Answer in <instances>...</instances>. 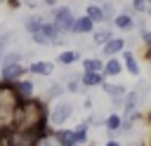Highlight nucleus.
<instances>
[{"instance_id":"1","label":"nucleus","mask_w":151,"mask_h":146,"mask_svg":"<svg viewBox=\"0 0 151 146\" xmlns=\"http://www.w3.org/2000/svg\"><path fill=\"white\" fill-rule=\"evenodd\" d=\"M52 24L57 26L59 33L71 31V26H73V12H71L68 7H59V9L54 12V21H52Z\"/></svg>"},{"instance_id":"2","label":"nucleus","mask_w":151,"mask_h":146,"mask_svg":"<svg viewBox=\"0 0 151 146\" xmlns=\"http://www.w3.org/2000/svg\"><path fill=\"white\" fill-rule=\"evenodd\" d=\"M71 104L68 101H59L57 106H54V111H52V115H50V120H52V125H64L68 118H71Z\"/></svg>"},{"instance_id":"3","label":"nucleus","mask_w":151,"mask_h":146,"mask_svg":"<svg viewBox=\"0 0 151 146\" xmlns=\"http://www.w3.org/2000/svg\"><path fill=\"white\" fill-rule=\"evenodd\" d=\"M104 89L109 92V97H111V101H113L116 108L123 106V101H125V87H120V85H104Z\"/></svg>"},{"instance_id":"4","label":"nucleus","mask_w":151,"mask_h":146,"mask_svg":"<svg viewBox=\"0 0 151 146\" xmlns=\"http://www.w3.org/2000/svg\"><path fill=\"white\" fill-rule=\"evenodd\" d=\"M21 73H24V68H21L17 61L2 66V75H5V80H17V78H21Z\"/></svg>"},{"instance_id":"5","label":"nucleus","mask_w":151,"mask_h":146,"mask_svg":"<svg viewBox=\"0 0 151 146\" xmlns=\"http://www.w3.org/2000/svg\"><path fill=\"white\" fill-rule=\"evenodd\" d=\"M54 71V66L50 64V61H35V64H31V73H38V75H50Z\"/></svg>"},{"instance_id":"6","label":"nucleus","mask_w":151,"mask_h":146,"mask_svg":"<svg viewBox=\"0 0 151 146\" xmlns=\"http://www.w3.org/2000/svg\"><path fill=\"white\" fill-rule=\"evenodd\" d=\"M92 24H94V21H92L90 16H80L78 21H73L71 31H73V33H83V31H90V28H92Z\"/></svg>"},{"instance_id":"7","label":"nucleus","mask_w":151,"mask_h":146,"mask_svg":"<svg viewBox=\"0 0 151 146\" xmlns=\"http://www.w3.org/2000/svg\"><path fill=\"white\" fill-rule=\"evenodd\" d=\"M118 49H123V40H106L104 42V54H116Z\"/></svg>"},{"instance_id":"8","label":"nucleus","mask_w":151,"mask_h":146,"mask_svg":"<svg viewBox=\"0 0 151 146\" xmlns=\"http://www.w3.org/2000/svg\"><path fill=\"white\" fill-rule=\"evenodd\" d=\"M83 82H85V85H99V82H101V75H99L97 71H85Z\"/></svg>"},{"instance_id":"9","label":"nucleus","mask_w":151,"mask_h":146,"mask_svg":"<svg viewBox=\"0 0 151 146\" xmlns=\"http://www.w3.org/2000/svg\"><path fill=\"white\" fill-rule=\"evenodd\" d=\"M87 16H90L92 21H104V12H101V7H97V5H90V7H87Z\"/></svg>"},{"instance_id":"10","label":"nucleus","mask_w":151,"mask_h":146,"mask_svg":"<svg viewBox=\"0 0 151 146\" xmlns=\"http://www.w3.org/2000/svg\"><path fill=\"white\" fill-rule=\"evenodd\" d=\"M73 139H76V144H83L87 139V125H78L73 132Z\"/></svg>"},{"instance_id":"11","label":"nucleus","mask_w":151,"mask_h":146,"mask_svg":"<svg viewBox=\"0 0 151 146\" xmlns=\"http://www.w3.org/2000/svg\"><path fill=\"white\" fill-rule=\"evenodd\" d=\"M123 59H125V64H127L130 73H132V75H137V73H139V68H137V61H134V57H132L130 52H125V54H123Z\"/></svg>"},{"instance_id":"12","label":"nucleus","mask_w":151,"mask_h":146,"mask_svg":"<svg viewBox=\"0 0 151 146\" xmlns=\"http://www.w3.org/2000/svg\"><path fill=\"white\" fill-rule=\"evenodd\" d=\"M76 59H78V52H73V49H68V52H61V54H59V61H61V64H73Z\"/></svg>"},{"instance_id":"13","label":"nucleus","mask_w":151,"mask_h":146,"mask_svg":"<svg viewBox=\"0 0 151 146\" xmlns=\"http://www.w3.org/2000/svg\"><path fill=\"white\" fill-rule=\"evenodd\" d=\"M104 71H106V75H118V73H120V64H118L116 59H111V61L104 66Z\"/></svg>"},{"instance_id":"14","label":"nucleus","mask_w":151,"mask_h":146,"mask_svg":"<svg viewBox=\"0 0 151 146\" xmlns=\"http://www.w3.org/2000/svg\"><path fill=\"white\" fill-rule=\"evenodd\" d=\"M116 26H118V28H130V26H132V19H130L127 14H118V16H116Z\"/></svg>"},{"instance_id":"15","label":"nucleus","mask_w":151,"mask_h":146,"mask_svg":"<svg viewBox=\"0 0 151 146\" xmlns=\"http://www.w3.org/2000/svg\"><path fill=\"white\" fill-rule=\"evenodd\" d=\"M106 40H111V31H99V33H94V42H97V45H101V42H106Z\"/></svg>"},{"instance_id":"16","label":"nucleus","mask_w":151,"mask_h":146,"mask_svg":"<svg viewBox=\"0 0 151 146\" xmlns=\"http://www.w3.org/2000/svg\"><path fill=\"white\" fill-rule=\"evenodd\" d=\"M83 68H85V71H99V68H101V64H99V61H94V59H87V61H83Z\"/></svg>"},{"instance_id":"17","label":"nucleus","mask_w":151,"mask_h":146,"mask_svg":"<svg viewBox=\"0 0 151 146\" xmlns=\"http://www.w3.org/2000/svg\"><path fill=\"white\" fill-rule=\"evenodd\" d=\"M19 92H21L24 97H31V94H33V82H21V85H19Z\"/></svg>"},{"instance_id":"18","label":"nucleus","mask_w":151,"mask_h":146,"mask_svg":"<svg viewBox=\"0 0 151 146\" xmlns=\"http://www.w3.org/2000/svg\"><path fill=\"white\" fill-rule=\"evenodd\" d=\"M59 94H61V85H52V87L47 89V97H50V99H54V97H59Z\"/></svg>"},{"instance_id":"19","label":"nucleus","mask_w":151,"mask_h":146,"mask_svg":"<svg viewBox=\"0 0 151 146\" xmlns=\"http://www.w3.org/2000/svg\"><path fill=\"white\" fill-rule=\"evenodd\" d=\"M118 125H120V120H118V115H111V118L106 120V127H109V130H116Z\"/></svg>"},{"instance_id":"20","label":"nucleus","mask_w":151,"mask_h":146,"mask_svg":"<svg viewBox=\"0 0 151 146\" xmlns=\"http://www.w3.org/2000/svg\"><path fill=\"white\" fill-rule=\"evenodd\" d=\"M14 61H19V52H7L5 64H14Z\"/></svg>"},{"instance_id":"21","label":"nucleus","mask_w":151,"mask_h":146,"mask_svg":"<svg viewBox=\"0 0 151 146\" xmlns=\"http://www.w3.org/2000/svg\"><path fill=\"white\" fill-rule=\"evenodd\" d=\"M146 7V0H134V9H144Z\"/></svg>"},{"instance_id":"22","label":"nucleus","mask_w":151,"mask_h":146,"mask_svg":"<svg viewBox=\"0 0 151 146\" xmlns=\"http://www.w3.org/2000/svg\"><path fill=\"white\" fill-rule=\"evenodd\" d=\"M106 146H120V144H118V141H109Z\"/></svg>"},{"instance_id":"23","label":"nucleus","mask_w":151,"mask_h":146,"mask_svg":"<svg viewBox=\"0 0 151 146\" xmlns=\"http://www.w3.org/2000/svg\"><path fill=\"white\" fill-rule=\"evenodd\" d=\"M0 2H2V0H0Z\"/></svg>"},{"instance_id":"24","label":"nucleus","mask_w":151,"mask_h":146,"mask_svg":"<svg viewBox=\"0 0 151 146\" xmlns=\"http://www.w3.org/2000/svg\"><path fill=\"white\" fill-rule=\"evenodd\" d=\"M149 2H151V0H149Z\"/></svg>"}]
</instances>
